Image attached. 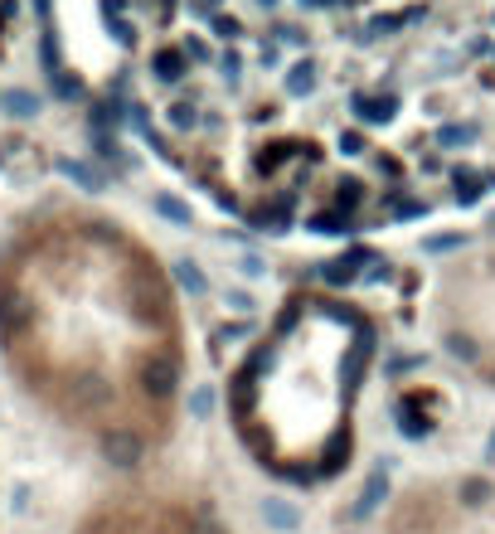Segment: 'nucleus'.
I'll use <instances>...</instances> for the list:
<instances>
[{
    "mask_svg": "<svg viewBox=\"0 0 495 534\" xmlns=\"http://www.w3.org/2000/svg\"><path fill=\"white\" fill-rule=\"evenodd\" d=\"M165 122H170L175 131H194V127H200V98H180V102H170Z\"/></svg>",
    "mask_w": 495,
    "mask_h": 534,
    "instance_id": "9",
    "label": "nucleus"
},
{
    "mask_svg": "<svg viewBox=\"0 0 495 534\" xmlns=\"http://www.w3.org/2000/svg\"><path fill=\"white\" fill-rule=\"evenodd\" d=\"M316 83H321V64H316V59H302V64L287 68V92H292V98L316 92Z\"/></svg>",
    "mask_w": 495,
    "mask_h": 534,
    "instance_id": "7",
    "label": "nucleus"
},
{
    "mask_svg": "<svg viewBox=\"0 0 495 534\" xmlns=\"http://www.w3.org/2000/svg\"><path fill=\"white\" fill-rule=\"evenodd\" d=\"M476 141H481L476 122H442L437 127V146H447V151H467V146H476Z\"/></svg>",
    "mask_w": 495,
    "mask_h": 534,
    "instance_id": "6",
    "label": "nucleus"
},
{
    "mask_svg": "<svg viewBox=\"0 0 495 534\" xmlns=\"http://www.w3.org/2000/svg\"><path fill=\"white\" fill-rule=\"evenodd\" d=\"M422 20H428V5H408V10H398V15H374L355 39L359 44H379V39L398 35V29H412V25H422Z\"/></svg>",
    "mask_w": 495,
    "mask_h": 534,
    "instance_id": "3",
    "label": "nucleus"
},
{
    "mask_svg": "<svg viewBox=\"0 0 495 534\" xmlns=\"http://www.w3.org/2000/svg\"><path fill=\"white\" fill-rule=\"evenodd\" d=\"M156 209L165 214V219H175V224H190V209H185L180 200H170V194H161V200H156Z\"/></svg>",
    "mask_w": 495,
    "mask_h": 534,
    "instance_id": "21",
    "label": "nucleus"
},
{
    "mask_svg": "<svg viewBox=\"0 0 495 534\" xmlns=\"http://www.w3.org/2000/svg\"><path fill=\"white\" fill-rule=\"evenodd\" d=\"M452 185H457V204H476L481 190L491 185V176H481V170H457V176H452Z\"/></svg>",
    "mask_w": 495,
    "mask_h": 534,
    "instance_id": "10",
    "label": "nucleus"
},
{
    "mask_svg": "<svg viewBox=\"0 0 495 534\" xmlns=\"http://www.w3.org/2000/svg\"><path fill=\"white\" fill-rule=\"evenodd\" d=\"M350 107H355L359 122L379 127V122H389V117L398 112V98H394V92H355V98H350Z\"/></svg>",
    "mask_w": 495,
    "mask_h": 534,
    "instance_id": "4",
    "label": "nucleus"
},
{
    "mask_svg": "<svg viewBox=\"0 0 495 534\" xmlns=\"http://www.w3.org/2000/svg\"><path fill=\"white\" fill-rule=\"evenodd\" d=\"M190 408H194V413H209V408H214V394H209V389H194V398H190Z\"/></svg>",
    "mask_w": 495,
    "mask_h": 534,
    "instance_id": "26",
    "label": "nucleus"
},
{
    "mask_svg": "<svg viewBox=\"0 0 495 534\" xmlns=\"http://www.w3.org/2000/svg\"><path fill=\"white\" fill-rule=\"evenodd\" d=\"M340 151H345V156H359V151H365V131H340Z\"/></svg>",
    "mask_w": 495,
    "mask_h": 534,
    "instance_id": "24",
    "label": "nucleus"
},
{
    "mask_svg": "<svg viewBox=\"0 0 495 534\" xmlns=\"http://www.w3.org/2000/svg\"><path fill=\"white\" fill-rule=\"evenodd\" d=\"M229 306H233V311H253V296H248V292H229Z\"/></svg>",
    "mask_w": 495,
    "mask_h": 534,
    "instance_id": "29",
    "label": "nucleus"
},
{
    "mask_svg": "<svg viewBox=\"0 0 495 534\" xmlns=\"http://www.w3.org/2000/svg\"><path fill=\"white\" fill-rule=\"evenodd\" d=\"M49 83H54L59 98H78V78H68V68H59V74L49 78Z\"/></svg>",
    "mask_w": 495,
    "mask_h": 534,
    "instance_id": "23",
    "label": "nucleus"
},
{
    "mask_svg": "<svg viewBox=\"0 0 495 534\" xmlns=\"http://www.w3.org/2000/svg\"><path fill=\"white\" fill-rule=\"evenodd\" d=\"M306 10H335V5H345V0H302Z\"/></svg>",
    "mask_w": 495,
    "mask_h": 534,
    "instance_id": "31",
    "label": "nucleus"
},
{
    "mask_svg": "<svg viewBox=\"0 0 495 534\" xmlns=\"http://www.w3.org/2000/svg\"><path fill=\"white\" fill-rule=\"evenodd\" d=\"M137 389H141V398H151V404H165V398H175V389H180V365H175V355H165V350L141 355V365H137Z\"/></svg>",
    "mask_w": 495,
    "mask_h": 534,
    "instance_id": "1",
    "label": "nucleus"
},
{
    "mask_svg": "<svg viewBox=\"0 0 495 534\" xmlns=\"http://www.w3.org/2000/svg\"><path fill=\"white\" fill-rule=\"evenodd\" d=\"M39 59H44V74H59V44H54V29L44 25V39H39Z\"/></svg>",
    "mask_w": 495,
    "mask_h": 534,
    "instance_id": "19",
    "label": "nucleus"
},
{
    "mask_svg": "<svg viewBox=\"0 0 495 534\" xmlns=\"http://www.w3.org/2000/svg\"><path fill=\"white\" fill-rule=\"evenodd\" d=\"M257 5H263V10H277V0H257Z\"/></svg>",
    "mask_w": 495,
    "mask_h": 534,
    "instance_id": "32",
    "label": "nucleus"
},
{
    "mask_svg": "<svg viewBox=\"0 0 495 534\" xmlns=\"http://www.w3.org/2000/svg\"><path fill=\"white\" fill-rule=\"evenodd\" d=\"M359 200H365V180H340V185H335V209L355 214Z\"/></svg>",
    "mask_w": 495,
    "mask_h": 534,
    "instance_id": "16",
    "label": "nucleus"
},
{
    "mask_svg": "<svg viewBox=\"0 0 495 534\" xmlns=\"http://www.w3.org/2000/svg\"><path fill=\"white\" fill-rule=\"evenodd\" d=\"M151 74H156V83H180L185 74H190V54H185L180 44H165V49H156L151 54Z\"/></svg>",
    "mask_w": 495,
    "mask_h": 534,
    "instance_id": "5",
    "label": "nucleus"
},
{
    "mask_svg": "<svg viewBox=\"0 0 495 534\" xmlns=\"http://www.w3.org/2000/svg\"><path fill=\"white\" fill-rule=\"evenodd\" d=\"M461 243V233H447V239H428V253H447V248H457Z\"/></svg>",
    "mask_w": 495,
    "mask_h": 534,
    "instance_id": "27",
    "label": "nucleus"
},
{
    "mask_svg": "<svg viewBox=\"0 0 495 534\" xmlns=\"http://www.w3.org/2000/svg\"><path fill=\"white\" fill-rule=\"evenodd\" d=\"M59 170H64L68 180H78L82 190H102V176H98V170H88V166H78V161H64Z\"/></svg>",
    "mask_w": 495,
    "mask_h": 534,
    "instance_id": "18",
    "label": "nucleus"
},
{
    "mask_svg": "<svg viewBox=\"0 0 495 534\" xmlns=\"http://www.w3.org/2000/svg\"><path fill=\"white\" fill-rule=\"evenodd\" d=\"M98 452H102V461H107V467L137 471L141 457H146V443H141L137 428H107V433L98 437Z\"/></svg>",
    "mask_w": 495,
    "mask_h": 534,
    "instance_id": "2",
    "label": "nucleus"
},
{
    "mask_svg": "<svg viewBox=\"0 0 495 534\" xmlns=\"http://www.w3.org/2000/svg\"><path fill=\"white\" fill-rule=\"evenodd\" d=\"M209 25H214V35H219V39H239L243 35V20L239 15H224V10L209 20Z\"/></svg>",
    "mask_w": 495,
    "mask_h": 534,
    "instance_id": "20",
    "label": "nucleus"
},
{
    "mask_svg": "<svg viewBox=\"0 0 495 534\" xmlns=\"http://www.w3.org/2000/svg\"><path fill=\"white\" fill-rule=\"evenodd\" d=\"M175 282H180L190 296H204V292H209V282H204L200 263H190V258H180V263H175Z\"/></svg>",
    "mask_w": 495,
    "mask_h": 534,
    "instance_id": "14",
    "label": "nucleus"
},
{
    "mask_svg": "<svg viewBox=\"0 0 495 534\" xmlns=\"http://www.w3.org/2000/svg\"><path fill=\"white\" fill-rule=\"evenodd\" d=\"M461 500H467L471 510H481L491 500V481H481V476H467L461 481Z\"/></svg>",
    "mask_w": 495,
    "mask_h": 534,
    "instance_id": "17",
    "label": "nucleus"
},
{
    "mask_svg": "<svg viewBox=\"0 0 495 534\" xmlns=\"http://www.w3.org/2000/svg\"><path fill=\"white\" fill-rule=\"evenodd\" d=\"M306 229H316V233H350V229H355V219H350L345 209H326V214H311Z\"/></svg>",
    "mask_w": 495,
    "mask_h": 534,
    "instance_id": "13",
    "label": "nucleus"
},
{
    "mask_svg": "<svg viewBox=\"0 0 495 534\" xmlns=\"http://www.w3.org/2000/svg\"><path fill=\"white\" fill-rule=\"evenodd\" d=\"M384 491H389V476H384V471H374V476H369L365 481V491H359V515H369V510H374L379 506V496H384Z\"/></svg>",
    "mask_w": 495,
    "mask_h": 534,
    "instance_id": "15",
    "label": "nucleus"
},
{
    "mask_svg": "<svg viewBox=\"0 0 495 534\" xmlns=\"http://www.w3.org/2000/svg\"><path fill=\"white\" fill-rule=\"evenodd\" d=\"M257 515H263L272 530H296V525H302V515H296L292 500H263V506H257Z\"/></svg>",
    "mask_w": 495,
    "mask_h": 534,
    "instance_id": "8",
    "label": "nucleus"
},
{
    "mask_svg": "<svg viewBox=\"0 0 495 534\" xmlns=\"http://www.w3.org/2000/svg\"><path fill=\"white\" fill-rule=\"evenodd\" d=\"M180 49H185V54H190V64H204V59H209V49H204V39H194V35L185 39Z\"/></svg>",
    "mask_w": 495,
    "mask_h": 534,
    "instance_id": "25",
    "label": "nucleus"
},
{
    "mask_svg": "<svg viewBox=\"0 0 495 534\" xmlns=\"http://www.w3.org/2000/svg\"><path fill=\"white\" fill-rule=\"evenodd\" d=\"M0 107L10 112V117H35L39 112V98L29 88H10V92H0Z\"/></svg>",
    "mask_w": 495,
    "mask_h": 534,
    "instance_id": "12",
    "label": "nucleus"
},
{
    "mask_svg": "<svg viewBox=\"0 0 495 534\" xmlns=\"http://www.w3.org/2000/svg\"><path fill=\"white\" fill-rule=\"evenodd\" d=\"M219 74H224V78H229V83H239V78H243V59H239V54H233V49H229V54H224V59H219Z\"/></svg>",
    "mask_w": 495,
    "mask_h": 534,
    "instance_id": "22",
    "label": "nucleus"
},
{
    "mask_svg": "<svg viewBox=\"0 0 495 534\" xmlns=\"http://www.w3.org/2000/svg\"><path fill=\"white\" fill-rule=\"evenodd\" d=\"M452 355H461V359H476V350H471V341H461V335H452Z\"/></svg>",
    "mask_w": 495,
    "mask_h": 534,
    "instance_id": "30",
    "label": "nucleus"
},
{
    "mask_svg": "<svg viewBox=\"0 0 495 534\" xmlns=\"http://www.w3.org/2000/svg\"><path fill=\"white\" fill-rule=\"evenodd\" d=\"M355 263H374V258H369V253H355V258H335V263H326V272H321V277H326L330 287H350V282L359 277V272H355Z\"/></svg>",
    "mask_w": 495,
    "mask_h": 534,
    "instance_id": "11",
    "label": "nucleus"
},
{
    "mask_svg": "<svg viewBox=\"0 0 495 534\" xmlns=\"http://www.w3.org/2000/svg\"><path fill=\"white\" fill-rule=\"evenodd\" d=\"M112 35H117L122 44H137V29H131L127 20H112Z\"/></svg>",
    "mask_w": 495,
    "mask_h": 534,
    "instance_id": "28",
    "label": "nucleus"
}]
</instances>
